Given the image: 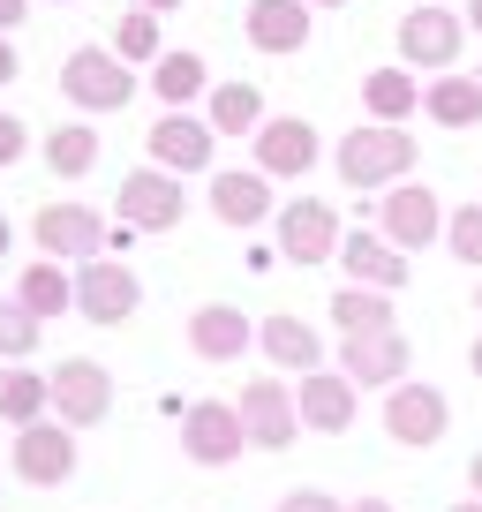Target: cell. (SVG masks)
I'll return each instance as SVG.
<instances>
[{"instance_id":"cell-34","label":"cell","mask_w":482,"mask_h":512,"mask_svg":"<svg viewBox=\"0 0 482 512\" xmlns=\"http://www.w3.org/2000/svg\"><path fill=\"white\" fill-rule=\"evenodd\" d=\"M23 151H31V128H23L16 113H0V166H16Z\"/></svg>"},{"instance_id":"cell-6","label":"cell","mask_w":482,"mask_h":512,"mask_svg":"<svg viewBox=\"0 0 482 512\" xmlns=\"http://www.w3.org/2000/svg\"><path fill=\"white\" fill-rule=\"evenodd\" d=\"M445 430H452V400L437 392V384L407 377V384H392V392H385V437H392V445L430 452Z\"/></svg>"},{"instance_id":"cell-23","label":"cell","mask_w":482,"mask_h":512,"mask_svg":"<svg viewBox=\"0 0 482 512\" xmlns=\"http://www.w3.org/2000/svg\"><path fill=\"white\" fill-rule=\"evenodd\" d=\"M46 415H53V369L8 362V369H0V422L31 430V422H46Z\"/></svg>"},{"instance_id":"cell-15","label":"cell","mask_w":482,"mask_h":512,"mask_svg":"<svg viewBox=\"0 0 482 512\" xmlns=\"http://www.w3.org/2000/svg\"><path fill=\"white\" fill-rule=\"evenodd\" d=\"M294 407H302V430L347 437L354 430V407H362V384H354L347 369H309V377L294 384Z\"/></svg>"},{"instance_id":"cell-30","label":"cell","mask_w":482,"mask_h":512,"mask_svg":"<svg viewBox=\"0 0 482 512\" xmlns=\"http://www.w3.org/2000/svg\"><path fill=\"white\" fill-rule=\"evenodd\" d=\"M151 91H159L166 106H189V98H204V91H211L204 53H159V61H151Z\"/></svg>"},{"instance_id":"cell-33","label":"cell","mask_w":482,"mask_h":512,"mask_svg":"<svg viewBox=\"0 0 482 512\" xmlns=\"http://www.w3.org/2000/svg\"><path fill=\"white\" fill-rule=\"evenodd\" d=\"M445 249L460 256V264H475V272H482V196H475V204H460V211L445 219Z\"/></svg>"},{"instance_id":"cell-20","label":"cell","mask_w":482,"mask_h":512,"mask_svg":"<svg viewBox=\"0 0 482 512\" xmlns=\"http://www.w3.org/2000/svg\"><path fill=\"white\" fill-rule=\"evenodd\" d=\"M249 347H257V324L241 317L234 302H204L189 317V354L196 362H241Z\"/></svg>"},{"instance_id":"cell-36","label":"cell","mask_w":482,"mask_h":512,"mask_svg":"<svg viewBox=\"0 0 482 512\" xmlns=\"http://www.w3.org/2000/svg\"><path fill=\"white\" fill-rule=\"evenodd\" d=\"M23 76V61H16V46H8V31H0V83H16Z\"/></svg>"},{"instance_id":"cell-1","label":"cell","mask_w":482,"mask_h":512,"mask_svg":"<svg viewBox=\"0 0 482 512\" xmlns=\"http://www.w3.org/2000/svg\"><path fill=\"white\" fill-rule=\"evenodd\" d=\"M332 166H339L347 189H392V181L415 174V136L392 128V121H370V128H354V136H339Z\"/></svg>"},{"instance_id":"cell-7","label":"cell","mask_w":482,"mask_h":512,"mask_svg":"<svg viewBox=\"0 0 482 512\" xmlns=\"http://www.w3.org/2000/svg\"><path fill=\"white\" fill-rule=\"evenodd\" d=\"M53 415L68 430H98L113 415V369L91 362V354H61V369H53Z\"/></svg>"},{"instance_id":"cell-21","label":"cell","mask_w":482,"mask_h":512,"mask_svg":"<svg viewBox=\"0 0 482 512\" xmlns=\"http://www.w3.org/2000/svg\"><path fill=\"white\" fill-rule=\"evenodd\" d=\"M339 264H347V287H377V294L407 287V249L385 234H362V226L339 241Z\"/></svg>"},{"instance_id":"cell-31","label":"cell","mask_w":482,"mask_h":512,"mask_svg":"<svg viewBox=\"0 0 482 512\" xmlns=\"http://www.w3.org/2000/svg\"><path fill=\"white\" fill-rule=\"evenodd\" d=\"M113 53H121V61H159L166 53V38H159V16H151V8H129V16H113Z\"/></svg>"},{"instance_id":"cell-42","label":"cell","mask_w":482,"mask_h":512,"mask_svg":"<svg viewBox=\"0 0 482 512\" xmlns=\"http://www.w3.org/2000/svg\"><path fill=\"white\" fill-rule=\"evenodd\" d=\"M467 31H475V38H482V0H467Z\"/></svg>"},{"instance_id":"cell-39","label":"cell","mask_w":482,"mask_h":512,"mask_svg":"<svg viewBox=\"0 0 482 512\" xmlns=\"http://www.w3.org/2000/svg\"><path fill=\"white\" fill-rule=\"evenodd\" d=\"M129 8H151V16H174L181 0H129Z\"/></svg>"},{"instance_id":"cell-28","label":"cell","mask_w":482,"mask_h":512,"mask_svg":"<svg viewBox=\"0 0 482 512\" xmlns=\"http://www.w3.org/2000/svg\"><path fill=\"white\" fill-rule=\"evenodd\" d=\"M362 106H370L377 121H392V128H400L407 113L422 106V83L407 76V68H370V76H362Z\"/></svg>"},{"instance_id":"cell-35","label":"cell","mask_w":482,"mask_h":512,"mask_svg":"<svg viewBox=\"0 0 482 512\" xmlns=\"http://www.w3.org/2000/svg\"><path fill=\"white\" fill-rule=\"evenodd\" d=\"M279 512H347V505H339L332 490H287V497H279Z\"/></svg>"},{"instance_id":"cell-22","label":"cell","mask_w":482,"mask_h":512,"mask_svg":"<svg viewBox=\"0 0 482 512\" xmlns=\"http://www.w3.org/2000/svg\"><path fill=\"white\" fill-rule=\"evenodd\" d=\"M241 31H249L257 53H302L309 46V0H249Z\"/></svg>"},{"instance_id":"cell-3","label":"cell","mask_w":482,"mask_h":512,"mask_svg":"<svg viewBox=\"0 0 482 512\" xmlns=\"http://www.w3.org/2000/svg\"><path fill=\"white\" fill-rule=\"evenodd\" d=\"M31 241L38 256H76V264H91L98 249H106V219H98L91 204H76V196H46V204L31 211Z\"/></svg>"},{"instance_id":"cell-40","label":"cell","mask_w":482,"mask_h":512,"mask_svg":"<svg viewBox=\"0 0 482 512\" xmlns=\"http://www.w3.org/2000/svg\"><path fill=\"white\" fill-rule=\"evenodd\" d=\"M467 490L482 497V452H475V460H467Z\"/></svg>"},{"instance_id":"cell-4","label":"cell","mask_w":482,"mask_h":512,"mask_svg":"<svg viewBox=\"0 0 482 512\" xmlns=\"http://www.w3.org/2000/svg\"><path fill=\"white\" fill-rule=\"evenodd\" d=\"M144 151H151V166H166V174H211V151H219V128L204 121V113H189V106H166L159 121H151V136H144Z\"/></svg>"},{"instance_id":"cell-32","label":"cell","mask_w":482,"mask_h":512,"mask_svg":"<svg viewBox=\"0 0 482 512\" xmlns=\"http://www.w3.org/2000/svg\"><path fill=\"white\" fill-rule=\"evenodd\" d=\"M38 339H46V317H31L23 302H0V362H31Z\"/></svg>"},{"instance_id":"cell-46","label":"cell","mask_w":482,"mask_h":512,"mask_svg":"<svg viewBox=\"0 0 482 512\" xmlns=\"http://www.w3.org/2000/svg\"><path fill=\"white\" fill-rule=\"evenodd\" d=\"M475 317H482V287H475Z\"/></svg>"},{"instance_id":"cell-29","label":"cell","mask_w":482,"mask_h":512,"mask_svg":"<svg viewBox=\"0 0 482 512\" xmlns=\"http://www.w3.org/2000/svg\"><path fill=\"white\" fill-rule=\"evenodd\" d=\"M332 324H339V339L392 332V294H377V287H339V294H332Z\"/></svg>"},{"instance_id":"cell-13","label":"cell","mask_w":482,"mask_h":512,"mask_svg":"<svg viewBox=\"0 0 482 512\" xmlns=\"http://www.w3.org/2000/svg\"><path fill=\"white\" fill-rule=\"evenodd\" d=\"M16 475L31 482V490H61L68 475H76V437H68V422L61 415H46V422H31V430H16Z\"/></svg>"},{"instance_id":"cell-11","label":"cell","mask_w":482,"mask_h":512,"mask_svg":"<svg viewBox=\"0 0 482 512\" xmlns=\"http://www.w3.org/2000/svg\"><path fill=\"white\" fill-rule=\"evenodd\" d=\"M234 407H241V422H249V445L257 452H287L294 437H302V407H294L287 377H249Z\"/></svg>"},{"instance_id":"cell-27","label":"cell","mask_w":482,"mask_h":512,"mask_svg":"<svg viewBox=\"0 0 482 512\" xmlns=\"http://www.w3.org/2000/svg\"><path fill=\"white\" fill-rule=\"evenodd\" d=\"M38 159H46L61 181H83V174L98 166V128H83V121H61L53 136H38Z\"/></svg>"},{"instance_id":"cell-14","label":"cell","mask_w":482,"mask_h":512,"mask_svg":"<svg viewBox=\"0 0 482 512\" xmlns=\"http://www.w3.org/2000/svg\"><path fill=\"white\" fill-rule=\"evenodd\" d=\"M377 211H385V241H400L407 256L430 249V241L445 234V219H452V211L437 204V189H422V181H392V189L377 196Z\"/></svg>"},{"instance_id":"cell-25","label":"cell","mask_w":482,"mask_h":512,"mask_svg":"<svg viewBox=\"0 0 482 512\" xmlns=\"http://www.w3.org/2000/svg\"><path fill=\"white\" fill-rule=\"evenodd\" d=\"M16 302L31 309V317H61V309H76V279H68L61 264H53V256H38V264H23Z\"/></svg>"},{"instance_id":"cell-24","label":"cell","mask_w":482,"mask_h":512,"mask_svg":"<svg viewBox=\"0 0 482 512\" xmlns=\"http://www.w3.org/2000/svg\"><path fill=\"white\" fill-rule=\"evenodd\" d=\"M204 121L219 128V136H257L272 113H264V91H257V83H241V76H234V83H211Z\"/></svg>"},{"instance_id":"cell-12","label":"cell","mask_w":482,"mask_h":512,"mask_svg":"<svg viewBox=\"0 0 482 512\" xmlns=\"http://www.w3.org/2000/svg\"><path fill=\"white\" fill-rule=\"evenodd\" d=\"M467 46V16H452L445 0H422L415 16H400V61L407 68H452Z\"/></svg>"},{"instance_id":"cell-37","label":"cell","mask_w":482,"mask_h":512,"mask_svg":"<svg viewBox=\"0 0 482 512\" xmlns=\"http://www.w3.org/2000/svg\"><path fill=\"white\" fill-rule=\"evenodd\" d=\"M23 16H31V0H0V31H16Z\"/></svg>"},{"instance_id":"cell-19","label":"cell","mask_w":482,"mask_h":512,"mask_svg":"<svg viewBox=\"0 0 482 512\" xmlns=\"http://www.w3.org/2000/svg\"><path fill=\"white\" fill-rule=\"evenodd\" d=\"M211 219H219V226H264V219H279L272 174H264V166H249V174H211Z\"/></svg>"},{"instance_id":"cell-41","label":"cell","mask_w":482,"mask_h":512,"mask_svg":"<svg viewBox=\"0 0 482 512\" xmlns=\"http://www.w3.org/2000/svg\"><path fill=\"white\" fill-rule=\"evenodd\" d=\"M8 249H16V226H8V211H0V256H8Z\"/></svg>"},{"instance_id":"cell-45","label":"cell","mask_w":482,"mask_h":512,"mask_svg":"<svg viewBox=\"0 0 482 512\" xmlns=\"http://www.w3.org/2000/svg\"><path fill=\"white\" fill-rule=\"evenodd\" d=\"M309 8H347V0H309Z\"/></svg>"},{"instance_id":"cell-43","label":"cell","mask_w":482,"mask_h":512,"mask_svg":"<svg viewBox=\"0 0 482 512\" xmlns=\"http://www.w3.org/2000/svg\"><path fill=\"white\" fill-rule=\"evenodd\" d=\"M467 369H475V377H482V332H475V347H467Z\"/></svg>"},{"instance_id":"cell-9","label":"cell","mask_w":482,"mask_h":512,"mask_svg":"<svg viewBox=\"0 0 482 512\" xmlns=\"http://www.w3.org/2000/svg\"><path fill=\"white\" fill-rule=\"evenodd\" d=\"M279 256H287V264H332L339 256V219H332V204H324V196H287V204H279Z\"/></svg>"},{"instance_id":"cell-26","label":"cell","mask_w":482,"mask_h":512,"mask_svg":"<svg viewBox=\"0 0 482 512\" xmlns=\"http://www.w3.org/2000/svg\"><path fill=\"white\" fill-rule=\"evenodd\" d=\"M422 106L437 128H482V76H437L422 91Z\"/></svg>"},{"instance_id":"cell-5","label":"cell","mask_w":482,"mask_h":512,"mask_svg":"<svg viewBox=\"0 0 482 512\" xmlns=\"http://www.w3.org/2000/svg\"><path fill=\"white\" fill-rule=\"evenodd\" d=\"M136 309H144V287H136V272L121 264V256H91V264H76V317L83 324H129Z\"/></svg>"},{"instance_id":"cell-38","label":"cell","mask_w":482,"mask_h":512,"mask_svg":"<svg viewBox=\"0 0 482 512\" xmlns=\"http://www.w3.org/2000/svg\"><path fill=\"white\" fill-rule=\"evenodd\" d=\"M347 512H392V497H354Z\"/></svg>"},{"instance_id":"cell-17","label":"cell","mask_w":482,"mask_h":512,"mask_svg":"<svg viewBox=\"0 0 482 512\" xmlns=\"http://www.w3.org/2000/svg\"><path fill=\"white\" fill-rule=\"evenodd\" d=\"M257 166L272 181H302L309 166H317V128H309L302 113H272V121L257 128Z\"/></svg>"},{"instance_id":"cell-16","label":"cell","mask_w":482,"mask_h":512,"mask_svg":"<svg viewBox=\"0 0 482 512\" xmlns=\"http://www.w3.org/2000/svg\"><path fill=\"white\" fill-rule=\"evenodd\" d=\"M339 369H347L354 384H407V369H415V347H407V332L392 324V332H362L339 347Z\"/></svg>"},{"instance_id":"cell-8","label":"cell","mask_w":482,"mask_h":512,"mask_svg":"<svg viewBox=\"0 0 482 512\" xmlns=\"http://www.w3.org/2000/svg\"><path fill=\"white\" fill-rule=\"evenodd\" d=\"M181 219H189L181 174H166V166H136V174H121V226H136V234H174Z\"/></svg>"},{"instance_id":"cell-2","label":"cell","mask_w":482,"mask_h":512,"mask_svg":"<svg viewBox=\"0 0 482 512\" xmlns=\"http://www.w3.org/2000/svg\"><path fill=\"white\" fill-rule=\"evenodd\" d=\"M61 91L76 98L83 113H121L136 98V76H129V61H121L113 46H76L61 61Z\"/></svg>"},{"instance_id":"cell-10","label":"cell","mask_w":482,"mask_h":512,"mask_svg":"<svg viewBox=\"0 0 482 512\" xmlns=\"http://www.w3.org/2000/svg\"><path fill=\"white\" fill-rule=\"evenodd\" d=\"M241 445H249V422H241L234 400H196V407H181V452H189L196 467H234Z\"/></svg>"},{"instance_id":"cell-44","label":"cell","mask_w":482,"mask_h":512,"mask_svg":"<svg viewBox=\"0 0 482 512\" xmlns=\"http://www.w3.org/2000/svg\"><path fill=\"white\" fill-rule=\"evenodd\" d=\"M452 512H482V497H460V505H452Z\"/></svg>"},{"instance_id":"cell-18","label":"cell","mask_w":482,"mask_h":512,"mask_svg":"<svg viewBox=\"0 0 482 512\" xmlns=\"http://www.w3.org/2000/svg\"><path fill=\"white\" fill-rule=\"evenodd\" d=\"M257 347L272 354L279 377H309V369H324V339L309 317H294V309H272V317L257 324Z\"/></svg>"}]
</instances>
